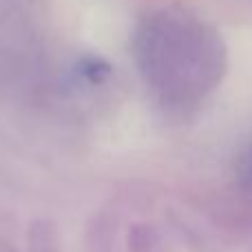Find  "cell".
Wrapping results in <instances>:
<instances>
[{
    "instance_id": "6da1fadb",
    "label": "cell",
    "mask_w": 252,
    "mask_h": 252,
    "mask_svg": "<svg viewBox=\"0 0 252 252\" xmlns=\"http://www.w3.org/2000/svg\"><path fill=\"white\" fill-rule=\"evenodd\" d=\"M146 78L170 100H190L217 80L219 44L201 25L164 18L148 25L137 44Z\"/></svg>"
},
{
    "instance_id": "3957f363",
    "label": "cell",
    "mask_w": 252,
    "mask_h": 252,
    "mask_svg": "<svg viewBox=\"0 0 252 252\" xmlns=\"http://www.w3.org/2000/svg\"><path fill=\"white\" fill-rule=\"evenodd\" d=\"M106 71H109V66H106L104 62H100V60H89L87 66H84V73H87L91 80H95V82L104 78Z\"/></svg>"
},
{
    "instance_id": "7a4b0ae2",
    "label": "cell",
    "mask_w": 252,
    "mask_h": 252,
    "mask_svg": "<svg viewBox=\"0 0 252 252\" xmlns=\"http://www.w3.org/2000/svg\"><path fill=\"white\" fill-rule=\"evenodd\" d=\"M239 175H241V179H244L246 184H250V186H252V146L244 153V155H241V159H239Z\"/></svg>"
}]
</instances>
